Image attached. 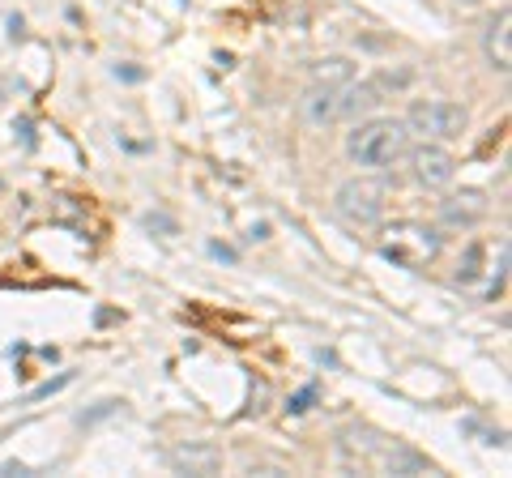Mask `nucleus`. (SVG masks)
Here are the masks:
<instances>
[{
  "instance_id": "5",
  "label": "nucleus",
  "mask_w": 512,
  "mask_h": 478,
  "mask_svg": "<svg viewBox=\"0 0 512 478\" xmlns=\"http://www.w3.org/2000/svg\"><path fill=\"white\" fill-rule=\"evenodd\" d=\"M406 158H410L414 184L427 188V193H440V188H448V184L457 180V158L448 154L440 141H423V146L406 150Z\"/></svg>"
},
{
  "instance_id": "7",
  "label": "nucleus",
  "mask_w": 512,
  "mask_h": 478,
  "mask_svg": "<svg viewBox=\"0 0 512 478\" xmlns=\"http://www.w3.org/2000/svg\"><path fill=\"white\" fill-rule=\"evenodd\" d=\"M171 466L180 474H197V478H210L222 470V449L218 444H205V440H188L171 453Z\"/></svg>"
},
{
  "instance_id": "4",
  "label": "nucleus",
  "mask_w": 512,
  "mask_h": 478,
  "mask_svg": "<svg viewBox=\"0 0 512 478\" xmlns=\"http://www.w3.org/2000/svg\"><path fill=\"white\" fill-rule=\"evenodd\" d=\"M406 129H410V137L440 141L444 146V141H457L470 129V111L453 99H414L406 111Z\"/></svg>"
},
{
  "instance_id": "2",
  "label": "nucleus",
  "mask_w": 512,
  "mask_h": 478,
  "mask_svg": "<svg viewBox=\"0 0 512 478\" xmlns=\"http://www.w3.org/2000/svg\"><path fill=\"white\" fill-rule=\"evenodd\" d=\"M444 252V235L440 227L419 218H397L389 227H380V257H389L402 269H427L436 265Z\"/></svg>"
},
{
  "instance_id": "9",
  "label": "nucleus",
  "mask_w": 512,
  "mask_h": 478,
  "mask_svg": "<svg viewBox=\"0 0 512 478\" xmlns=\"http://www.w3.org/2000/svg\"><path fill=\"white\" fill-rule=\"evenodd\" d=\"M384 99V82H350L338 90V120H363Z\"/></svg>"
},
{
  "instance_id": "6",
  "label": "nucleus",
  "mask_w": 512,
  "mask_h": 478,
  "mask_svg": "<svg viewBox=\"0 0 512 478\" xmlns=\"http://www.w3.org/2000/svg\"><path fill=\"white\" fill-rule=\"evenodd\" d=\"M487 214H491V201H487V193H478V188H461V193L440 201V222L453 231H474Z\"/></svg>"
},
{
  "instance_id": "11",
  "label": "nucleus",
  "mask_w": 512,
  "mask_h": 478,
  "mask_svg": "<svg viewBox=\"0 0 512 478\" xmlns=\"http://www.w3.org/2000/svg\"><path fill=\"white\" fill-rule=\"evenodd\" d=\"M308 120L312 124H333V120H338V90L312 86L308 90Z\"/></svg>"
},
{
  "instance_id": "8",
  "label": "nucleus",
  "mask_w": 512,
  "mask_h": 478,
  "mask_svg": "<svg viewBox=\"0 0 512 478\" xmlns=\"http://www.w3.org/2000/svg\"><path fill=\"white\" fill-rule=\"evenodd\" d=\"M508 30H512V13L508 9L495 13V18L487 22V30H483V52H487V65L495 73L512 69V39H508Z\"/></svg>"
},
{
  "instance_id": "10",
  "label": "nucleus",
  "mask_w": 512,
  "mask_h": 478,
  "mask_svg": "<svg viewBox=\"0 0 512 478\" xmlns=\"http://www.w3.org/2000/svg\"><path fill=\"white\" fill-rule=\"evenodd\" d=\"M355 82V60L346 56H325L312 65V86H325V90H342Z\"/></svg>"
},
{
  "instance_id": "3",
  "label": "nucleus",
  "mask_w": 512,
  "mask_h": 478,
  "mask_svg": "<svg viewBox=\"0 0 512 478\" xmlns=\"http://www.w3.org/2000/svg\"><path fill=\"white\" fill-rule=\"evenodd\" d=\"M333 210L346 227H380L384 210H389V184L380 175H350L333 193Z\"/></svg>"
},
{
  "instance_id": "1",
  "label": "nucleus",
  "mask_w": 512,
  "mask_h": 478,
  "mask_svg": "<svg viewBox=\"0 0 512 478\" xmlns=\"http://www.w3.org/2000/svg\"><path fill=\"white\" fill-rule=\"evenodd\" d=\"M410 150V129L406 120H393V116H376V120H359L355 129L346 133V154L350 163H359L367 171H384V167H397Z\"/></svg>"
},
{
  "instance_id": "12",
  "label": "nucleus",
  "mask_w": 512,
  "mask_h": 478,
  "mask_svg": "<svg viewBox=\"0 0 512 478\" xmlns=\"http://www.w3.org/2000/svg\"><path fill=\"white\" fill-rule=\"evenodd\" d=\"M483 257H487V244H470L466 248V261L457 265V282L461 286H470L478 274H483V269H478V265H483Z\"/></svg>"
}]
</instances>
